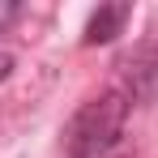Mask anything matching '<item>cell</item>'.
I'll use <instances>...</instances> for the list:
<instances>
[{"label":"cell","instance_id":"277c9868","mask_svg":"<svg viewBox=\"0 0 158 158\" xmlns=\"http://www.w3.org/2000/svg\"><path fill=\"white\" fill-rule=\"evenodd\" d=\"M17 13H22V9H17V4H0V26H9V22H13V17H17Z\"/></svg>","mask_w":158,"mask_h":158},{"label":"cell","instance_id":"6da1fadb","mask_svg":"<svg viewBox=\"0 0 158 158\" xmlns=\"http://www.w3.org/2000/svg\"><path fill=\"white\" fill-rule=\"evenodd\" d=\"M128 107L132 98L124 90H107L94 103H85L69 124V158H111L120 150Z\"/></svg>","mask_w":158,"mask_h":158},{"label":"cell","instance_id":"5b68a950","mask_svg":"<svg viewBox=\"0 0 158 158\" xmlns=\"http://www.w3.org/2000/svg\"><path fill=\"white\" fill-rule=\"evenodd\" d=\"M9 73H13V56H9V52H0V81L9 77Z\"/></svg>","mask_w":158,"mask_h":158},{"label":"cell","instance_id":"3957f363","mask_svg":"<svg viewBox=\"0 0 158 158\" xmlns=\"http://www.w3.org/2000/svg\"><path fill=\"white\" fill-rule=\"evenodd\" d=\"M128 4H98L94 13H90V22H85V34H81V43L85 47H98V43H111L120 30H124V22H128Z\"/></svg>","mask_w":158,"mask_h":158},{"label":"cell","instance_id":"7a4b0ae2","mask_svg":"<svg viewBox=\"0 0 158 158\" xmlns=\"http://www.w3.org/2000/svg\"><path fill=\"white\" fill-rule=\"evenodd\" d=\"M124 69H128V77H132L128 98H141V94L154 85V77H158V9H154V17H150V26H145V39H141L137 52L124 60Z\"/></svg>","mask_w":158,"mask_h":158}]
</instances>
